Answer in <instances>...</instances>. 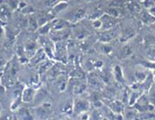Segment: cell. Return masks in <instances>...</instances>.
<instances>
[{
  "label": "cell",
  "mask_w": 155,
  "mask_h": 120,
  "mask_svg": "<svg viewBox=\"0 0 155 120\" xmlns=\"http://www.w3.org/2000/svg\"><path fill=\"white\" fill-rule=\"evenodd\" d=\"M135 34L134 33V30L132 29L131 28H126L124 29V31L121 33V38H120V40L122 41H126L128 40L129 38L132 37Z\"/></svg>",
  "instance_id": "obj_14"
},
{
  "label": "cell",
  "mask_w": 155,
  "mask_h": 120,
  "mask_svg": "<svg viewBox=\"0 0 155 120\" xmlns=\"http://www.w3.org/2000/svg\"><path fill=\"white\" fill-rule=\"evenodd\" d=\"M106 14H110V15L113 16V17H115V18H119V16H120V10L118 8L116 7H112V8H110L107 11Z\"/></svg>",
  "instance_id": "obj_21"
},
{
  "label": "cell",
  "mask_w": 155,
  "mask_h": 120,
  "mask_svg": "<svg viewBox=\"0 0 155 120\" xmlns=\"http://www.w3.org/2000/svg\"><path fill=\"white\" fill-rule=\"evenodd\" d=\"M1 115H2V107L0 105V117H1Z\"/></svg>",
  "instance_id": "obj_27"
},
{
  "label": "cell",
  "mask_w": 155,
  "mask_h": 120,
  "mask_svg": "<svg viewBox=\"0 0 155 120\" xmlns=\"http://www.w3.org/2000/svg\"><path fill=\"white\" fill-rule=\"evenodd\" d=\"M46 56H47V55H46L45 51H44V50H43V48H42V49H38L37 51L35 53V55L30 59V63H31V65H39L41 62H43V60H45Z\"/></svg>",
  "instance_id": "obj_7"
},
{
  "label": "cell",
  "mask_w": 155,
  "mask_h": 120,
  "mask_svg": "<svg viewBox=\"0 0 155 120\" xmlns=\"http://www.w3.org/2000/svg\"><path fill=\"white\" fill-rule=\"evenodd\" d=\"M73 112L77 115L81 113L87 112L90 109L91 105L89 101L82 98H77L74 101L73 104Z\"/></svg>",
  "instance_id": "obj_1"
},
{
  "label": "cell",
  "mask_w": 155,
  "mask_h": 120,
  "mask_svg": "<svg viewBox=\"0 0 155 120\" xmlns=\"http://www.w3.org/2000/svg\"><path fill=\"white\" fill-rule=\"evenodd\" d=\"M3 34H4V31L3 29L1 26H0V42L2 41V39H3Z\"/></svg>",
  "instance_id": "obj_26"
},
{
  "label": "cell",
  "mask_w": 155,
  "mask_h": 120,
  "mask_svg": "<svg viewBox=\"0 0 155 120\" xmlns=\"http://www.w3.org/2000/svg\"><path fill=\"white\" fill-rule=\"evenodd\" d=\"M69 25V22L68 21L63 19H54L51 22L52 29L54 30H63L65 29Z\"/></svg>",
  "instance_id": "obj_9"
},
{
  "label": "cell",
  "mask_w": 155,
  "mask_h": 120,
  "mask_svg": "<svg viewBox=\"0 0 155 120\" xmlns=\"http://www.w3.org/2000/svg\"><path fill=\"white\" fill-rule=\"evenodd\" d=\"M25 51L26 55L28 59H31L35 53L38 50V44L34 40H28L26 43L25 46Z\"/></svg>",
  "instance_id": "obj_6"
},
{
  "label": "cell",
  "mask_w": 155,
  "mask_h": 120,
  "mask_svg": "<svg viewBox=\"0 0 155 120\" xmlns=\"http://www.w3.org/2000/svg\"><path fill=\"white\" fill-rule=\"evenodd\" d=\"M61 1H65V2H67L68 0H61Z\"/></svg>",
  "instance_id": "obj_28"
},
{
  "label": "cell",
  "mask_w": 155,
  "mask_h": 120,
  "mask_svg": "<svg viewBox=\"0 0 155 120\" xmlns=\"http://www.w3.org/2000/svg\"><path fill=\"white\" fill-rule=\"evenodd\" d=\"M68 6V3L67 2H65V1H60L57 5H55L53 7V10L58 14V13H60V12L63 11L64 10H65Z\"/></svg>",
  "instance_id": "obj_17"
},
{
  "label": "cell",
  "mask_w": 155,
  "mask_h": 120,
  "mask_svg": "<svg viewBox=\"0 0 155 120\" xmlns=\"http://www.w3.org/2000/svg\"><path fill=\"white\" fill-rule=\"evenodd\" d=\"M39 74H45L47 73V71L49 69H51L52 67V62L50 61V60H43V62L39 63Z\"/></svg>",
  "instance_id": "obj_13"
},
{
  "label": "cell",
  "mask_w": 155,
  "mask_h": 120,
  "mask_svg": "<svg viewBox=\"0 0 155 120\" xmlns=\"http://www.w3.org/2000/svg\"><path fill=\"white\" fill-rule=\"evenodd\" d=\"M148 57L150 60H155V46L152 47L148 51Z\"/></svg>",
  "instance_id": "obj_24"
},
{
  "label": "cell",
  "mask_w": 155,
  "mask_h": 120,
  "mask_svg": "<svg viewBox=\"0 0 155 120\" xmlns=\"http://www.w3.org/2000/svg\"><path fill=\"white\" fill-rule=\"evenodd\" d=\"M28 29L31 32L36 31L39 29V23H38V19L35 18L33 14H30L28 17Z\"/></svg>",
  "instance_id": "obj_10"
},
{
  "label": "cell",
  "mask_w": 155,
  "mask_h": 120,
  "mask_svg": "<svg viewBox=\"0 0 155 120\" xmlns=\"http://www.w3.org/2000/svg\"><path fill=\"white\" fill-rule=\"evenodd\" d=\"M47 97V92L43 89H36L35 97H34L33 103L36 105H42Z\"/></svg>",
  "instance_id": "obj_8"
},
{
  "label": "cell",
  "mask_w": 155,
  "mask_h": 120,
  "mask_svg": "<svg viewBox=\"0 0 155 120\" xmlns=\"http://www.w3.org/2000/svg\"><path fill=\"white\" fill-rule=\"evenodd\" d=\"M57 88L60 91H63L65 89V85H66V81L65 79L62 77H59L57 80Z\"/></svg>",
  "instance_id": "obj_20"
},
{
  "label": "cell",
  "mask_w": 155,
  "mask_h": 120,
  "mask_svg": "<svg viewBox=\"0 0 155 120\" xmlns=\"http://www.w3.org/2000/svg\"><path fill=\"white\" fill-rule=\"evenodd\" d=\"M52 29V26H51V22H47V23L44 24L43 26H39L37 31L39 32V33L41 36H46Z\"/></svg>",
  "instance_id": "obj_15"
},
{
  "label": "cell",
  "mask_w": 155,
  "mask_h": 120,
  "mask_svg": "<svg viewBox=\"0 0 155 120\" xmlns=\"http://www.w3.org/2000/svg\"><path fill=\"white\" fill-rule=\"evenodd\" d=\"M114 74L115 76V78L118 81L122 82L124 80V77H123V74H122V70L120 68V66H116L114 69Z\"/></svg>",
  "instance_id": "obj_18"
},
{
  "label": "cell",
  "mask_w": 155,
  "mask_h": 120,
  "mask_svg": "<svg viewBox=\"0 0 155 120\" xmlns=\"http://www.w3.org/2000/svg\"><path fill=\"white\" fill-rule=\"evenodd\" d=\"M117 28H112V29L104 30V31L102 32L100 35L99 39H100V41H102V43H109V42L112 41L114 39H115L117 37Z\"/></svg>",
  "instance_id": "obj_3"
},
{
  "label": "cell",
  "mask_w": 155,
  "mask_h": 120,
  "mask_svg": "<svg viewBox=\"0 0 155 120\" xmlns=\"http://www.w3.org/2000/svg\"><path fill=\"white\" fill-rule=\"evenodd\" d=\"M35 92H36V89H35L33 86L25 87L21 93L22 102L26 103V104L33 102Z\"/></svg>",
  "instance_id": "obj_4"
},
{
  "label": "cell",
  "mask_w": 155,
  "mask_h": 120,
  "mask_svg": "<svg viewBox=\"0 0 155 120\" xmlns=\"http://www.w3.org/2000/svg\"><path fill=\"white\" fill-rule=\"evenodd\" d=\"M86 14V11L84 9H79L78 10L76 11V13L73 15V21L74 22H77L79 20H81L84 18V17L85 16Z\"/></svg>",
  "instance_id": "obj_19"
},
{
  "label": "cell",
  "mask_w": 155,
  "mask_h": 120,
  "mask_svg": "<svg viewBox=\"0 0 155 120\" xmlns=\"http://www.w3.org/2000/svg\"><path fill=\"white\" fill-rule=\"evenodd\" d=\"M92 26L97 29H102V21H101L100 18H98V19L93 20L92 21Z\"/></svg>",
  "instance_id": "obj_23"
},
{
  "label": "cell",
  "mask_w": 155,
  "mask_h": 120,
  "mask_svg": "<svg viewBox=\"0 0 155 120\" xmlns=\"http://www.w3.org/2000/svg\"><path fill=\"white\" fill-rule=\"evenodd\" d=\"M142 21L144 22L145 24H150L155 22V17H153V15L150 14V13H143L141 15Z\"/></svg>",
  "instance_id": "obj_16"
},
{
  "label": "cell",
  "mask_w": 155,
  "mask_h": 120,
  "mask_svg": "<svg viewBox=\"0 0 155 120\" xmlns=\"http://www.w3.org/2000/svg\"><path fill=\"white\" fill-rule=\"evenodd\" d=\"M61 0H46V5L50 7H54L55 5H57L59 2H60Z\"/></svg>",
  "instance_id": "obj_25"
},
{
  "label": "cell",
  "mask_w": 155,
  "mask_h": 120,
  "mask_svg": "<svg viewBox=\"0 0 155 120\" xmlns=\"http://www.w3.org/2000/svg\"><path fill=\"white\" fill-rule=\"evenodd\" d=\"M128 6H129V9L132 11L135 12H139L140 11V6H139V4H137L136 2H132L128 4Z\"/></svg>",
  "instance_id": "obj_22"
},
{
  "label": "cell",
  "mask_w": 155,
  "mask_h": 120,
  "mask_svg": "<svg viewBox=\"0 0 155 120\" xmlns=\"http://www.w3.org/2000/svg\"><path fill=\"white\" fill-rule=\"evenodd\" d=\"M64 42L58 41V44L55 45L54 58L60 61H62L63 59L66 58V47L64 45Z\"/></svg>",
  "instance_id": "obj_5"
},
{
  "label": "cell",
  "mask_w": 155,
  "mask_h": 120,
  "mask_svg": "<svg viewBox=\"0 0 155 120\" xmlns=\"http://www.w3.org/2000/svg\"><path fill=\"white\" fill-rule=\"evenodd\" d=\"M10 18V7L6 5H3L0 7V19L3 22H7L8 19Z\"/></svg>",
  "instance_id": "obj_12"
},
{
  "label": "cell",
  "mask_w": 155,
  "mask_h": 120,
  "mask_svg": "<svg viewBox=\"0 0 155 120\" xmlns=\"http://www.w3.org/2000/svg\"><path fill=\"white\" fill-rule=\"evenodd\" d=\"M17 112V118H32L33 116L31 115V113L30 112V111L25 108H19L17 111H15Z\"/></svg>",
  "instance_id": "obj_11"
},
{
  "label": "cell",
  "mask_w": 155,
  "mask_h": 120,
  "mask_svg": "<svg viewBox=\"0 0 155 120\" xmlns=\"http://www.w3.org/2000/svg\"><path fill=\"white\" fill-rule=\"evenodd\" d=\"M101 21H102V29L104 30L110 29L112 28L116 27V26L119 23V18L113 17V16L110 15L108 14H103L102 16L100 18Z\"/></svg>",
  "instance_id": "obj_2"
}]
</instances>
